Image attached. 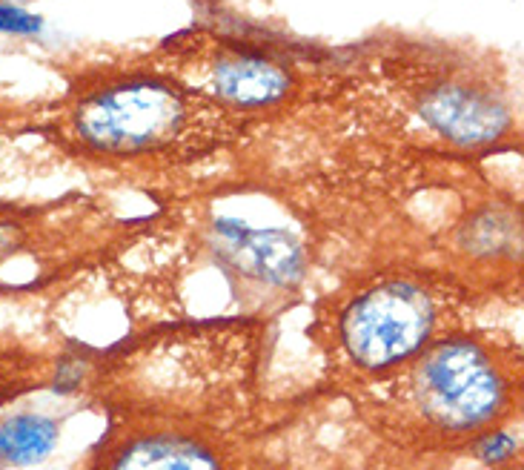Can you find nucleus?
<instances>
[{
	"label": "nucleus",
	"instance_id": "f257e3e1",
	"mask_svg": "<svg viewBox=\"0 0 524 470\" xmlns=\"http://www.w3.org/2000/svg\"><path fill=\"white\" fill-rule=\"evenodd\" d=\"M522 347L456 330L410 362L344 387L353 413L381 445L416 459L470 456L522 416Z\"/></svg>",
	"mask_w": 524,
	"mask_h": 470
},
{
	"label": "nucleus",
	"instance_id": "f03ea898",
	"mask_svg": "<svg viewBox=\"0 0 524 470\" xmlns=\"http://www.w3.org/2000/svg\"><path fill=\"white\" fill-rule=\"evenodd\" d=\"M204 382L149 376L144 364L135 373H101L92 387L106 430L84 470H273L270 430L250 422L244 364L215 385Z\"/></svg>",
	"mask_w": 524,
	"mask_h": 470
},
{
	"label": "nucleus",
	"instance_id": "7ed1b4c3",
	"mask_svg": "<svg viewBox=\"0 0 524 470\" xmlns=\"http://www.w3.org/2000/svg\"><path fill=\"white\" fill-rule=\"evenodd\" d=\"M462 293L419 270H390L341 301L327 327V350L344 387L364 385L464 330Z\"/></svg>",
	"mask_w": 524,
	"mask_h": 470
},
{
	"label": "nucleus",
	"instance_id": "20e7f679",
	"mask_svg": "<svg viewBox=\"0 0 524 470\" xmlns=\"http://www.w3.org/2000/svg\"><path fill=\"white\" fill-rule=\"evenodd\" d=\"M192 104L161 81H121L86 95L75 107V132L104 155L135 158L178 144L189 127Z\"/></svg>",
	"mask_w": 524,
	"mask_h": 470
},
{
	"label": "nucleus",
	"instance_id": "39448f33",
	"mask_svg": "<svg viewBox=\"0 0 524 470\" xmlns=\"http://www.w3.org/2000/svg\"><path fill=\"white\" fill-rule=\"evenodd\" d=\"M72 356L55 342L0 333V410L26 396L63 385L72 376Z\"/></svg>",
	"mask_w": 524,
	"mask_h": 470
},
{
	"label": "nucleus",
	"instance_id": "423d86ee",
	"mask_svg": "<svg viewBox=\"0 0 524 470\" xmlns=\"http://www.w3.org/2000/svg\"><path fill=\"white\" fill-rule=\"evenodd\" d=\"M421 115L430 127L464 147L490 144L507 127V112L499 101L464 86L436 89L430 98H424Z\"/></svg>",
	"mask_w": 524,
	"mask_h": 470
},
{
	"label": "nucleus",
	"instance_id": "0eeeda50",
	"mask_svg": "<svg viewBox=\"0 0 524 470\" xmlns=\"http://www.w3.org/2000/svg\"><path fill=\"white\" fill-rule=\"evenodd\" d=\"M212 89L235 107H273L290 92V75L258 55H227L212 69Z\"/></svg>",
	"mask_w": 524,
	"mask_h": 470
},
{
	"label": "nucleus",
	"instance_id": "6e6552de",
	"mask_svg": "<svg viewBox=\"0 0 524 470\" xmlns=\"http://www.w3.org/2000/svg\"><path fill=\"white\" fill-rule=\"evenodd\" d=\"M61 439V422L32 410H0V470L43 462Z\"/></svg>",
	"mask_w": 524,
	"mask_h": 470
},
{
	"label": "nucleus",
	"instance_id": "1a4fd4ad",
	"mask_svg": "<svg viewBox=\"0 0 524 470\" xmlns=\"http://www.w3.org/2000/svg\"><path fill=\"white\" fill-rule=\"evenodd\" d=\"M41 29V18L18 9V6H9V3H0V32H12V35H32Z\"/></svg>",
	"mask_w": 524,
	"mask_h": 470
}]
</instances>
